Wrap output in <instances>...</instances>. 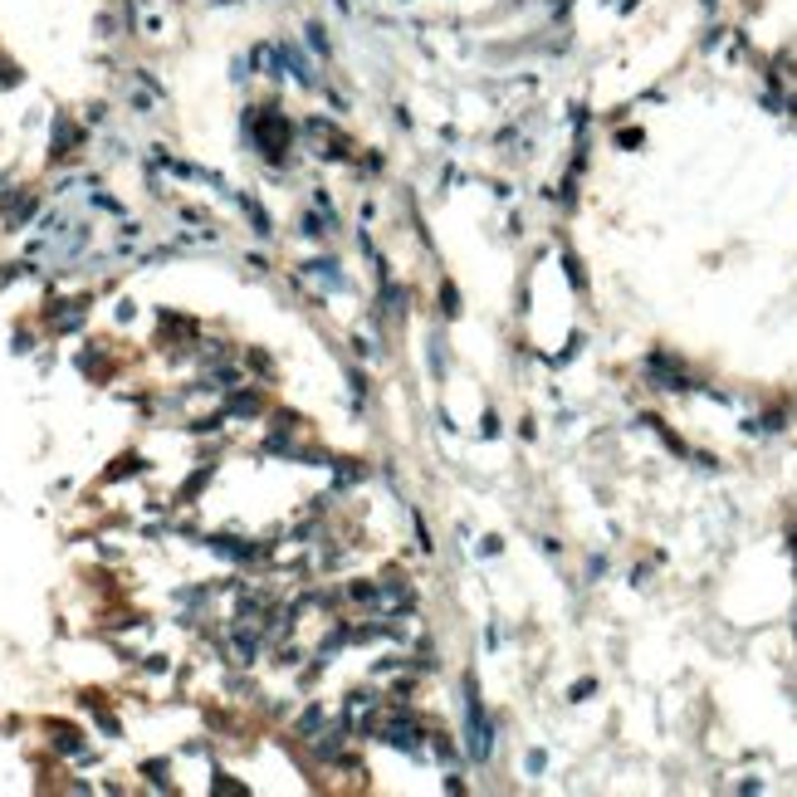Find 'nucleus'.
I'll return each instance as SVG.
<instances>
[{
	"instance_id": "obj_1",
	"label": "nucleus",
	"mask_w": 797,
	"mask_h": 797,
	"mask_svg": "<svg viewBox=\"0 0 797 797\" xmlns=\"http://www.w3.org/2000/svg\"><path fill=\"white\" fill-rule=\"evenodd\" d=\"M465 744H470V758H475V763L490 758V724H485V709H480L475 685L465 690Z\"/></svg>"
},
{
	"instance_id": "obj_2",
	"label": "nucleus",
	"mask_w": 797,
	"mask_h": 797,
	"mask_svg": "<svg viewBox=\"0 0 797 797\" xmlns=\"http://www.w3.org/2000/svg\"><path fill=\"white\" fill-rule=\"evenodd\" d=\"M387 744H397V748H406V753H421V729H411V724H387Z\"/></svg>"
}]
</instances>
